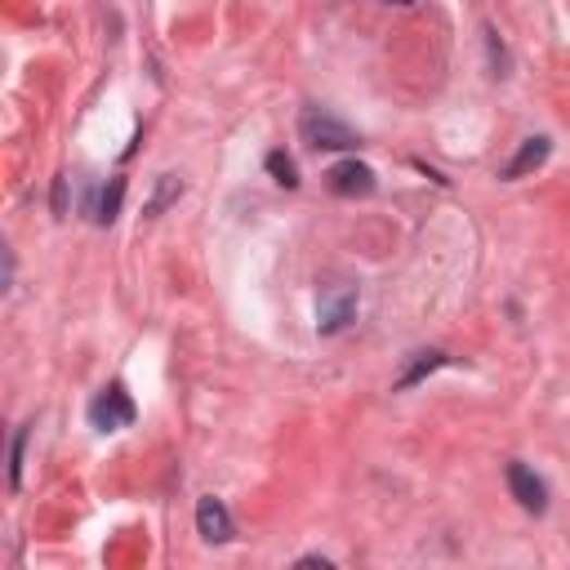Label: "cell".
<instances>
[{
  "instance_id": "7a4b0ae2",
  "label": "cell",
  "mask_w": 570,
  "mask_h": 570,
  "mask_svg": "<svg viewBox=\"0 0 570 570\" xmlns=\"http://www.w3.org/2000/svg\"><path fill=\"white\" fill-rule=\"evenodd\" d=\"M357 317V285L352 281H330L317 295V330L321 335H339V330Z\"/></svg>"
},
{
  "instance_id": "8992f818",
  "label": "cell",
  "mask_w": 570,
  "mask_h": 570,
  "mask_svg": "<svg viewBox=\"0 0 570 570\" xmlns=\"http://www.w3.org/2000/svg\"><path fill=\"white\" fill-rule=\"evenodd\" d=\"M197 531H201L206 544H227V540L236 535L232 512L223 508V499H214V495H201V499H197Z\"/></svg>"
},
{
  "instance_id": "30bf717a",
  "label": "cell",
  "mask_w": 570,
  "mask_h": 570,
  "mask_svg": "<svg viewBox=\"0 0 570 570\" xmlns=\"http://www.w3.org/2000/svg\"><path fill=\"white\" fill-rule=\"evenodd\" d=\"M442 365H446V352H437V348H433V352H414L410 370L397 379V388H414L423 374H433V370H442Z\"/></svg>"
},
{
  "instance_id": "5bb4252c",
  "label": "cell",
  "mask_w": 570,
  "mask_h": 570,
  "mask_svg": "<svg viewBox=\"0 0 570 570\" xmlns=\"http://www.w3.org/2000/svg\"><path fill=\"white\" fill-rule=\"evenodd\" d=\"M299 566H308V570H317V566H321V570H330V561H325V557H299Z\"/></svg>"
},
{
  "instance_id": "9a60e30c",
  "label": "cell",
  "mask_w": 570,
  "mask_h": 570,
  "mask_svg": "<svg viewBox=\"0 0 570 570\" xmlns=\"http://www.w3.org/2000/svg\"><path fill=\"white\" fill-rule=\"evenodd\" d=\"M397 5H410V0H397Z\"/></svg>"
},
{
  "instance_id": "277c9868",
  "label": "cell",
  "mask_w": 570,
  "mask_h": 570,
  "mask_svg": "<svg viewBox=\"0 0 570 570\" xmlns=\"http://www.w3.org/2000/svg\"><path fill=\"white\" fill-rule=\"evenodd\" d=\"M508 491H512V499H517L521 508L535 512V517L548 508V486H544V478H540L535 468L521 463V459L508 463Z\"/></svg>"
},
{
  "instance_id": "7c38bea8",
  "label": "cell",
  "mask_w": 570,
  "mask_h": 570,
  "mask_svg": "<svg viewBox=\"0 0 570 570\" xmlns=\"http://www.w3.org/2000/svg\"><path fill=\"white\" fill-rule=\"evenodd\" d=\"M23 446H27V428H18L14 446H10V486H14V491L23 486Z\"/></svg>"
},
{
  "instance_id": "52a82bcc",
  "label": "cell",
  "mask_w": 570,
  "mask_h": 570,
  "mask_svg": "<svg viewBox=\"0 0 570 570\" xmlns=\"http://www.w3.org/2000/svg\"><path fill=\"white\" fill-rule=\"evenodd\" d=\"M548 152H553V142L544 138V134H535V138H526L521 142V152L504 165V178H526L531 170H540L544 161H548Z\"/></svg>"
},
{
  "instance_id": "3957f363",
  "label": "cell",
  "mask_w": 570,
  "mask_h": 570,
  "mask_svg": "<svg viewBox=\"0 0 570 570\" xmlns=\"http://www.w3.org/2000/svg\"><path fill=\"white\" fill-rule=\"evenodd\" d=\"M134 414H138V410H134L125 384H108L99 397L89 401V423L99 428V433H116V428H129Z\"/></svg>"
},
{
  "instance_id": "6da1fadb",
  "label": "cell",
  "mask_w": 570,
  "mask_h": 570,
  "mask_svg": "<svg viewBox=\"0 0 570 570\" xmlns=\"http://www.w3.org/2000/svg\"><path fill=\"white\" fill-rule=\"evenodd\" d=\"M299 134H303L308 148H317V152H352V148H361V134L352 125H344L339 116L321 112V108H308L299 116Z\"/></svg>"
},
{
  "instance_id": "5b68a950",
  "label": "cell",
  "mask_w": 570,
  "mask_h": 570,
  "mask_svg": "<svg viewBox=\"0 0 570 570\" xmlns=\"http://www.w3.org/2000/svg\"><path fill=\"white\" fill-rule=\"evenodd\" d=\"M325 183H330V193H335V197H370L374 187H379V183H374V170L361 165L357 157H348V161H339V165H330Z\"/></svg>"
},
{
  "instance_id": "ba28073f",
  "label": "cell",
  "mask_w": 570,
  "mask_h": 570,
  "mask_svg": "<svg viewBox=\"0 0 570 570\" xmlns=\"http://www.w3.org/2000/svg\"><path fill=\"white\" fill-rule=\"evenodd\" d=\"M178 197H183V178H178V174H161V178H157V193H152L148 206H142V214H148V219H161Z\"/></svg>"
},
{
  "instance_id": "4fadbf2b",
  "label": "cell",
  "mask_w": 570,
  "mask_h": 570,
  "mask_svg": "<svg viewBox=\"0 0 570 570\" xmlns=\"http://www.w3.org/2000/svg\"><path fill=\"white\" fill-rule=\"evenodd\" d=\"M54 214H67V178H54Z\"/></svg>"
},
{
  "instance_id": "9c48e42d",
  "label": "cell",
  "mask_w": 570,
  "mask_h": 570,
  "mask_svg": "<svg viewBox=\"0 0 570 570\" xmlns=\"http://www.w3.org/2000/svg\"><path fill=\"white\" fill-rule=\"evenodd\" d=\"M121 197H125V178H112L103 193H99V206H94V223L108 227V223L121 214Z\"/></svg>"
},
{
  "instance_id": "8fae6325",
  "label": "cell",
  "mask_w": 570,
  "mask_h": 570,
  "mask_svg": "<svg viewBox=\"0 0 570 570\" xmlns=\"http://www.w3.org/2000/svg\"><path fill=\"white\" fill-rule=\"evenodd\" d=\"M268 174H272L281 187H299V165L285 157V152H268Z\"/></svg>"
}]
</instances>
